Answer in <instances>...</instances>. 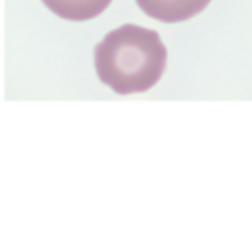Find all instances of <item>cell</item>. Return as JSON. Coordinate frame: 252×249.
<instances>
[{
  "label": "cell",
  "mask_w": 252,
  "mask_h": 249,
  "mask_svg": "<svg viewBox=\"0 0 252 249\" xmlns=\"http://www.w3.org/2000/svg\"><path fill=\"white\" fill-rule=\"evenodd\" d=\"M49 11L67 21H88L100 16L112 0H42Z\"/></svg>",
  "instance_id": "3"
},
{
  "label": "cell",
  "mask_w": 252,
  "mask_h": 249,
  "mask_svg": "<svg viewBox=\"0 0 252 249\" xmlns=\"http://www.w3.org/2000/svg\"><path fill=\"white\" fill-rule=\"evenodd\" d=\"M98 80L119 95L147 92L159 83L168 52L158 32L123 25L104 36L94 52Z\"/></svg>",
  "instance_id": "1"
},
{
  "label": "cell",
  "mask_w": 252,
  "mask_h": 249,
  "mask_svg": "<svg viewBox=\"0 0 252 249\" xmlns=\"http://www.w3.org/2000/svg\"><path fill=\"white\" fill-rule=\"evenodd\" d=\"M211 0H137V5L161 23H182L200 14Z\"/></svg>",
  "instance_id": "2"
}]
</instances>
